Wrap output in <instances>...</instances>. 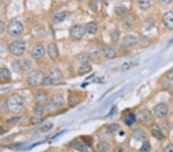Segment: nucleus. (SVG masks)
I'll list each match as a JSON object with an SVG mask.
<instances>
[{"label":"nucleus","instance_id":"nucleus-38","mask_svg":"<svg viewBox=\"0 0 173 152\" xmlns=\"http://www.w3.org/2000/svg\"><path fill=\"white\" fill-rule=\"evenodd\" d=\"M151 149V145H150V143L149 141H145L144 143L142 144V147H140V152H149Z\"/></svg>","mask_w":173,"mask_h":152},{"label":"nucleus","instance_id":"nucleus-46","mask_svg":"<svg viewBox=\"0 0 173 152\" xmlns=\"http://www.w3.org/2000/svg\"><path fill=\"white\" fill-rule=\"evenodd\" d=\"M158 1H159L160 3L164 4V5H167V4H169L172 0H158Z\"/></svg>","mask_w":173,"mask_h":152},{"label":"nucleus","instance_id":"nucleus-7","mask_svg":"<svg viewBox=\"0 0 173 152\" xmlns=\"http://www.w3.org/2000/svg\"><path fill=\"white\" fill-rule=\"evenodd\" d=\"M46 54L45 48L42 45H36L33 48L31 51V56L34 59H40Z\"/></svg>","mask_w":173,"mask_h":152},{"label":"nucleus","instance_id":"nucleus-33","mask_svg":"<svg viewBox=\"0 0 173 152\" xmlns=\"http://www.w3.org/2000/svg\"><path fill=\"white\" fill-rule=\"evenodd\" d=\"M152 135L154 138H156V139L158 140H162V139L164 138V135L162 134V132L159 130V129H158V128H155L152 131Z\"/></svg>","mask_w":173,"mask_h":152},{"label":"nucleus","instance_id":"nucleus-10","mask_svg":"<svg viewBox=\"0 0 173 152\" xmlns=\"http://www.w3.org/2000/svg\"><path fill=\"white\" fill-rule=\"evenodd\" d=\"M47 52H48L49 56L50 57L52 60L57 59L58 55H59L58 46L55 43H50V44H49L48 48H47Z\"/></svg>","mask_w":173,"mask_h":152},{"label":"nucleus","instance_id":"nucleus-2","mask_svg":"<svg viewBox=\"0 0 173 152\" xmlns=\"http://www.w3.org/2000/svg\"><path fill=\"white\" fill-rule=\"evenodd\" d=\"M23 25L18 19H12L7 26V33L12 37H17L23 32Z\"/></svg>","mask_w":173,"mask_h":152},{"label":"nucleus","instance_id":"nucleus-45","mask_svg":"<svg viewBox=\"0 0 173 152\" xmlns=\"http://www.w3.org/2000/svg\"><path fill=\"white\" fill-rule=\"evenodd\" d=\"M129 68H130V63H129V62H125V63H123V65H122V69L124 71L128 70Z\"/></svg>","mask_w":173,"mask_h":152},{"label":"nucleus","instance_id":"nucleus-30","mask_svg":"<svg viewBox=\"0 0 173 152\" xmlns=\"http://www.w3.org/2000/svg\"><path fill=\"white\" fill-rule=\"evenodd\" d=\"M120 38V32L118 29H113L112 31L110 33V39L112 42H118Z\"/></svg>","mask_w":173,"mask_h":152},{"label":"nucleus","instance_id":"nucleus-15","mask_svg":"<svg viewBox=\"0 0 173 152\" xmlns=\"http://www.w3.org/2000/svg\"><path fill=\"white\" fill-rule=\"evenodd\" d=\"M51 102L54 105L58 108V107H62L65 104V98L62 94H55L52 95L51 99Z\"/></svg>","mask_w":173,"mask_h":152},{"label":"nucleus","instance_id":"nucleus-5","mask_svg":"<svg viewBox=\"0 0 173 152\" xmlns=\"http://www.w3.org/2000/svg\"><path fill=\"white\" fill-rule=\"evenodd\" d=\"M86 27L81 25H75L69 30L70 36L75 40H81L86 35Z\"/></svg>","mask_w":173,"mask_h":152},{"label":"nucleus","instance_id":"nucleus-43","mask_svg":"<svg viewBox=\"0 0 173 152\" xmlns=\"http://www.w3.org/2000/svg\"><path fill=\"white\" fill-rule=\"evenodd\" d=\"M19 119H20L19 117H14V118H11L8 121V122L11 124H15V123H16V122H17Z\"/></svg>","mask_w":173,"mask_h":152},{"label":"nucleus","instance_id":"nucleus-41","mask_svg":"<svg viewBox=\"0 0 173 152\" xmlns=\"http://www.w3.org/2000/svg\"><path fill=\"white\" fill-rule=\"evenodd\" d=\"M166 78L169 82H173V69L170 70L169 72H168L166 75Z\"/></svg>","mask_w":173,"mask_h":152},{"label":"nucleus","instance_id":"nucleus-39","mask_svg":"<svg viewBox=\"0 0 173 152\" xmlns=\"http://www.w3.org/2000/svg\"><path fill=\"white\" fill-rule=\"evenodd\" d=\"M52 84H53V79H52L50 76H46V77H45L44 79L42 80V85L44 86L52 85Z\"/></svg>","mask_w":173,"mask_h":152},{"label":"nucleus","instance_id":"nucleus-4","mask_svg":"<svg viewBox=\"0 0 173 152\" xmlns=\"http://www.w3.org/2000/svg\"><path fill=\"white\" fill-rule=\"evenodd\" d=\"M45 76L42 72L39 70H33L28 74L27 81L29 84L32 86H39L42 85Z\"/></svg>","mask_w":173,"mask_h":152},{"label":"nucleus","instance_id":"nucleus-28","mask_svg":"<svg viewBox=\"0 0 173 152\" xmlns=\"http://www.w3.org/2000/svg\"><path fill=\"white\" fill-rule=\"evenodd\" d=\"M133 138L138 141H142L145 138L144 131L141 128H136L133 132Z\"/></svg>","mask_w":173,"mask_h":152},{"label":"nucleus","instance_id":"nucleus-22","mask_svg":"<svg viewBox=\"0 0 173 152\" xmlns=\"http://www.w3.org/2000/svg\"><path fill=\"white\" fill-rule=\"evenodd\" d=\"M90 58H91L90 55L89 53L86 52H82L76 56V59L80 64L88 63L89 60H90Z\"/></svg>","mask_w":173,"mask_h":152},{"label":"nucleus","instance_id":"nucleus-11","mask_svg":"<svg viewBox=\"0 0 173 152\" xmlns=\"http://www.w3.org/2000/svg\"><path fill=\"white\" fill-rule=\"evenodd\" d=\"M11 81V72L6 67L0 68V83H8Z\"/></svg>","mask_w":173,"mask_h":152},{"label":"nucleus","instance_id":"nucleus-48","mask_svg":"<svg viewBox=\"0 0 173 152\" xmlns=\"http://www.w3.org/2000/svg\"><path fill=\"white\" fill-rule=\"evenodd\" d=\"M4 132V129L2 128V127H1L0 126V135H2V133Z\"/></svg>","mask_w":173,"mask_h":152},{"label":"nucleus","instance_id":"nucleus-26","mask_svg":"<svg viewBox=\"0 0 173 152\" xmlns=\"http://www.w3.org/2000/svg\"><path fill=\"white\" fill-rule=\"evenodd\" d=\"M151 0H138V6L142 10H146L151 6Z\"/></svg>","mask_w":173,"mask_h":152},{"label":"nucleus","instance_id":"nucleus-25","mask_svg":"<svg viewBox=\"0 0 173 152\" xmlns=\"http://www.w3.org/2000/svg\"><path fill=\"white\" fill-rule=\"evenodd\" d=\"M138 42L140 45L141 47H148L151 44V41L149 39V38L146 36H140L139 38L138 39Z\"/></svg>","mask_w":173,"mask_h":152},{"label":"nucleus","instance_id":"nucleus-36","mask_svg":"<svg viewBox=\"0 0 173 152\" xmlns=\"http://www.w3.org/2000/svg\"><path fill=\"white\" fill-rule=\"evenodd\" d=\"M43 111H44V108H43L42 105L38 104L35 106L34 109H33V112L35 113V115H38V116H41L42 115Z\"/></svg>","mask_w":173,"mask_h":152},{"label":"nucleus","instance_id":"nucleus-13","mask_svg":"<svg viewBox=\"0 0 173 152\" xmlns=\"http://www.w3.org/2000/svg\"><path fill=\"white\" fill-rule=\"evenodd\" d=\"M35 99L38 104L44 105L48 101V95L43 91H39V92H36L35 94Z\"/></svg>","mask_w":173,"mask_h":152},{"label":"nucleus","instance_id":"nucleus-24","mask_svg":"<svg viewBox=\"0 0 173 152\" xmlns=\"http://www.w3.org/2000/svg\"><path fill=\"white\" fill-rule=\"evenodd\" d=\"M134 24V19H132V16H125L122 19V26L125 29H132Z\"/></svg>","mask_w":173,"mask_h":152},{"label":"nucleus","instance_id":"nucleus-47","mask_svg":"<svg viewBox=\"0 0 173 152\" xmlns=\"http://www.w3.org/2000/svg\"><path fill=\"white\" fill-rule=\"evenodd\" d=\"M113 152H124V150L121 147H116L113 150Z\"/></svg>","mask_w":173,"mask_h":152},{"label":"nucleus","instance_id":"nucleus-35","mask_svg":"<svg viewBox=\"0 0 173 152\" xmlns=\"http://www.w3.org/2000/svg\"><path fill=\"white\" fill-rule=\"evenodd\" d=\"M119 128V125H118V124H112V125H109V126L108 127V128H107V132L112 135V134H114L116 132H118Z\"/></svg>","mask_w":173,"mask_h":152},{"label":"nucleus","instance_id":"nucleus-32","mask_svg":"<svg viewBox=\"0 0 173 152\" xmlns=\"http://www.w3.org/2000/svg\"><path fill=\"white\" fill-rule=\"evenodd\" d=\"M135 121V115H134L133 113H129V115L125 117V123L128 126H131Z\"/></svg>","mask_w":173,"mask_h":152},{"label":"nucleus","instance_id":"nucleus-42","mask_svg":"<svg viewBox=\"0 0 173 152\" xmlns=\"http://www.w3.org/2000/svg\"><path fill=\"white\" fill-rule=\"evenodd\" d=\"M163 152H173V144H168L163 149Z\"/></svg>","mask_w":173,"mask_h":152},{"label":"nucleus","instance_id":"nucleus-9","mask_svg":"<svg viewBox=\"0 0 173 152\" xmlns=\"http://www.w3.org/2000/svg\"><path fill=\"white\" fill-rule=\"evenodd\" d=\"M162 22L167 29L173 30V11L167 12L163 15Z\"/></svg>","mask_w":173,"mask_h":152},{"label":"nucleus","instance_id":"nucleus-14","mask_svg":"<svg viewBox=\"0 0 173 152\" xmlns=\"http://www.w3.org/2000/svg\"><path fill=\"white\" fill-rule=\"evenodd\" d=\"M102 54L105 58H107V59H112L116 56V51L114 49V48L109 46V45L103 47Z\"/></svg>","mask_w":173,"mask_h":152},{"label":"nucleus","instance_id":"nucleus-23","mask_svg":"<svg viewBox=\"0 0 173 152\" xmlns=\"http://www.w3.org/2000/svg\"><path fill=\"white\" fill-rule=\"evenodd\" d=\"M142 26L146 31H149L155 27L156 22H155L154 19H151V18H147L146 19H145L144 22H142Z\"/></svg>","mask_w":173,"mask_h":152},{"label":"nucleus","instance_id":"nucleus-29","mask_svg":"<svg viewBox=\"0 0 173 152\" xmlns=\"http://www.w3.org/2000/svg\"><path fill=\"white\" fill-rule=\"evenodd\" d=\"M96 148L100 152H106L109 149V144L106 141H99L96 145Z\"/></svg>","mask_w":173,"mask_h":152},{"label":"nucleus","instance_id":"nucleus-21","mask_svg":"<svg viewBox=\"0 0 173 152\" xmlns=\"http://www.w3.org/2000/svg\"><path fill=\"white\" fill-rule=\"evenodd\" d=\"M71 145H72V147L79 150V152H88V147L82 142L75 141L71 144Z\"/></svg>","mask_w":173,"mask_h":152},{"label":"nucleus","instance_id":"nucleus-8","mask_svg":"<svg viewBox=\"0 0 173 152\" xmlns=\"http://www.w3.org/2000/svg\"><path fill=\"white\" fill-rule=\"evenodd\" d=\"M138 42V39L132 35H126L122 40V45L125 48L134 46Z\"/></svg>","mask_w":173,"mask_h":152},{"label":"nucleus","instance_id":"nucleus-17","mask_svg":"<svg viewBox=\"0 0 173 152\" xmlns=\"http://www.w3.org/2000/svg\"><path fill=\"white\" fill-rule=\"evenodd\" d=\"M49 76L53 79V80H58L62 78V74L60 68L57 66H52L49 70Z\"/></svg>","mask_w":173,"mask_h":152},{"label":"nucleus","instance_id":"nucleus-51","mask_svg":"<svg viewBox=\"0 0 173 152\" xmlns=\"http://www.w3.org/2000/svg\"><path fill=\"white\" fill-rule=\"evenodd\" d=\"M172 140H173V138H172Z\"/></svg>","mask_w":173,"mask_h":152},{"label":"nucleus","instance_id":"nucleus-50","mask_svg":"<svg viewBox=\"0 0 173 152\" xmlns=\"http://www.w3.org/2000/svg\"><path fill=\"white\" fill-rule=\"evenodd\" d=\"M79 1H83V0H79Z\"/></svg>","mask_w":173,"mask_h":152},{"label":"nucleus","instance_id":"nucleus-27","mask_svg":"<svg viewBox=\"0 0 173 152\" xmlns=\"http://www.w3.org/2000/svg\"><path fill=\"white\" fill-rule=\"evenodd\" d=\"M140 117H141V118H142V121H146V122H148V121H151L152 118H153L151 112H150V111L147 109H144L141 111Z\"/></svg>","mask_w":173,"mask_h":152},{"label":"nucleus","instance_id":"nucleus-34","mask_svg":"<svg viewBox=\"0 0 173 152\" xmlns=\"http://www.w3.org/2000/svg\"><path fill=\"white\" fill-rule=\"evenodd\" d=\"M90 10L93 12H96L99 9V0H91L89 5Z\"/></svg>","mask_w":173,"mask_h":152},{"label":"nucleus","instance_id":"nucleus-44","mask_svg":"<svg viewBox=\"0 0 173 152\" xmlns=\"http://www.w3.org/2000/svg\"><path fill=\"white\" fill-rule=\"evenodd\" d=\"M5 23L2 21L0 20V34L3 33L4 30H5Z\"/></svg>","mask_w":173,"mask_h":152},{"label":"nucleus","instance_id":"nucleus-20","mask_svg":"<svg viewBox=\"0 0 173 152\" xmlns=\"http://www.w3.org/2000/svg\"><path fill=\"white\" fill-rule=\"evenodd\" d=\"M80 101V98L79 96L76 94L69 95V98H68V104L71 108H73L76 105H77Z\"/></svg>","mask_w":173,"mask_h":152},{"label":"nucleus","instance_id":"nucleus-40","mask_svg":"<svg viewBox=\"0 0 173 152\" xmlns=\"http://www.w3.org/2000/svg\"><path fill=\"white\" fill-rule=\"evenodd\" d=\"M52 127H53V124L52 123H47L46 124V125H44L42 126V131L44 132H49V131H50L52 128Z\"/></svg>","mask_w":173,"mask_h":152},{"label":"nucleus","instance_id":"nucleus-37","mask_svg":"<svg viewBox=\"0 0 173 152\" xmlns=\"http://www.w3.org/2000/svg\"><path fill=\"white\" fill-rule=\"evenodd\" d=\"M43 119L41 118L40 116H38V115H35V116H33L31 118H30V122L32 123V125H39L42 122Z\"/></svg>","mask_w":173,"mask_h":152},{"label":"nucleus","instance_id":"nucleus-31","mask_svg":"<svg viewBox=\"0 0 173 152\" xmlns=\"http://www.w3.org/2000/svg\"><path fill=\"white\" fill-rule=\"evenodd\" d=\"M114 12H115V13L116 14L117 16H122L126 12V8L122 5H116L114 8Z\"/></svg>","mask_w":173,"mask_h":152},{"label":"nucleus","instance_id":"nucleus-3","mask_svg":"<svg viewBox=\"0 0 173 152\" xmlns=\"http://www.w3.org/2000/svg\"><path fill=\"white\" fill-rule=\"evenodd\" d=\"M26 49V42L22 40L13 41L9 46V50L11 54L16 56H21L24 54Z\"/></svg>","mask_w":173,"mask_h":152},{"label":"nucleus","instance_id":"nucleus-16","mask_svg":"<svg viewBox=\"0 0 173 152\" xmlns=\"http://www.w3.org/2000/svg\"><path fill=\"white\" fill-rule=\"evenodd\" d=\"M69 16V12L67 11H62V12H58L55 13L52 16V20L55 23L58 24V23H61V22H64L67 17Z\"/></svg>","mask_w":173,"mask_h":152},{"label":"nucleus","instance_id":"nucleus-6","mask_svg":"<svg viewBox=\"0 0 173 152\" xmlns=\"http://www.w3.org/2000/svg\"><path fill=\"white\" fill-rule=\"evenodd\" d=\"M154 111L155 115L157 118H162L167 116V115H168V107L167 104H164V103H160V104H157L156 106Z\"/></svg>","mask_w":173,"mask_h":152},{"label":"nucleus","instance_id":"nucleus-12","mask_svg":"<svg viewBox=\"0 0 173 152\" xmlns=\"http://www.w3.org/2000/svg\"><path fill=\"white\" fill-rule=\"evenodd\" d=\"M12 70L14 72H16V74H22L24 72L25 69V65L24 62L21 61L19 59L14 60L13 62H12Z\"/></svg>","mask_w":173,"mask_h":152},{"label":"nucleus","instance_id":"nucleus-49","mask_svg":"<svg viewBox=\"0 0 173 152\" xmlns=\"http://www.w3.org/2000/svg\"><path fill=\"white\" fill-rule=\"evenodd\" d=\"M1 5H2V0H0V6H1Z\"/></svg>","mask_w":173,"mask_h":152},{"label":"nucleus","instance_id":"nucleus-19","mask_svg":"<svg viewBox=\"0 0 173 152\" xmlns=\"http://www.w3.org/2000/svg\"><path fill=\"white\" fill-rule=\"evenodd\" d=\"M92 71V66L90 64L88 63H83L81 64L80 66L78 68V74L79 75H84L86 74L89 73Z\"/></svg>","mask_w":173,"mask_h":152},{"label":"nucleus","instance_id":"nucleus-18","mask_svg":"<svg viewBox=\"0 0 173 152\" xmlns=\"http://www.w3.org/2000/svg\"><path fill=\"white\" fill-rule=\"evenodd\" d=\"M86 30L89 34L95 35L98 33L99 26H98L97 23H96L95 22H89L86 24Z\"/></svg>","mask_w":173,"mask_h":152},{"label":"nucleus","instance_id":"nucleus-1","mask_svg":"<svg viewBox=\"0 0 173 152\" xmlns=\"http://www.w3.org/2000/svg\"><path fill=\"white\" fill-rule=\"evenodd\" d=\"M6 108L14 115L22 112L24 108V100L18 94H12L6 101Z\"/></svg>","mask_w":173,"mask_h":152}]
</instances>
